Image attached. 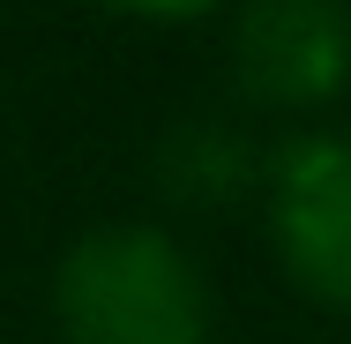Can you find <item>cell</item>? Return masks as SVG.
<instances>
[{"label":"cell","mask_w":351,"mask_h":344,"mask_svg":"<svg viewBox=\"0 0 351 344\" xmlns=\"http://www.w3.org/2000/svg\"><path fill=\"white\" fill-rule=\"evenodd\" d=\"M68 344H210V284L149 225L82 232L53 277Z\"/></svg>","instance_id":"cell-1"},{"label":"cell","mask_w":351,"mask_h":344,"mask_svg":"<svg viewBox=\"0 0 351 344\" xmlns=\"http://www.w3.org/2000/svg\"><path fill=\"white\" fill-rule=\"evenodd\" d=\"M269 225H277L284 270L322 307L351 314V128L299 135L269 180Z\"/></svg>","instance_id":"cell-2"},{"label":"cell","mask_w":351,"mask_h":344,"mask_svg":"<svg viewBox=\"0 0 351 344\" xmlns=\"http://www.w3.org/2000/svg\"><path fill=\"white\" fill-rule=\"evenodd\" d=\"M232 75L262 105H322L351 82V0H247Z\"/></svg>","instance_id":"cell-3"},{"label":"cell","mask_w":351,"mask_h":344,"mask_svg":"<svg viewBox=\"0 0 351 344\" xmlns=\"http://www.w3.org/2000/svg\"><path fill=\"white\" fill-rule=\"evenodd\" d=\"M157 172L180 203H224L247 180V135L224 128V120H187V128H172Z\"/></svg>","instance_id":"cell-4"},{"label":"cell","mask_w":351,"mask_h":344,"mask_svg":"<svg viewBox=\"0 0 351 344\" xmlns=\"http://www.w3.org/2000/svg\"><path fill=\"white\" fill-rule=\"evenodd\" d=\"M105 8H128V15H157V23H187V15H210L217 0H105Z\"/></svg>","instance_id":"cell-5"}]
</instances>
